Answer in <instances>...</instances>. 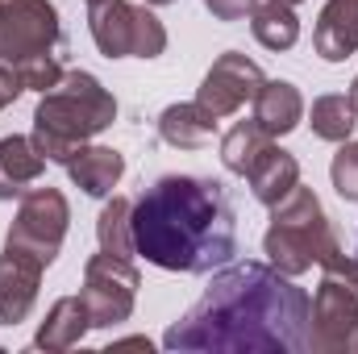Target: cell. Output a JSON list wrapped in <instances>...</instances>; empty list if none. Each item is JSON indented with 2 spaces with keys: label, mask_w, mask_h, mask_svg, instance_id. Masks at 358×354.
<instances>
[{
  "label": "cell",
  "mask_w": 358,
  "mask_h": 354,
  "mask_svg": "<svg viewBox=\"0 0 358 354\" xmlns=\"http://www.w3.org/2000/svg\"><path fill=\"white\" fill-rule=\"evenodd\" d=\"M283 4H300V0H283Z\"/></svg>",
  "instance_id": "30"
},
{
  "label": "cell",
  "mask_w": 358,
  "mask_h": 354,
  "mask_svg": "<svg viewBox=\"0 0 358 354\" xmlns=\"http://www.w3.org/2000/svg\"><path fill=\"white\" fill-rule=\"evenodd\" d=\"M271 150V134L259 121H238L225 142H221V163L234 171V176H250V167Z\"/></svg>",
  "instance_id": "20"
},
{
  "label": "cell",
  "mask_w": 358,
  "mask_h": 354,
  "mask_svg": "<svg viewBox=\"0 0 358 354\" xmlns=\"http://www.w3.org/2000/svg\"><path fill=\"white\" fill-rule=\"evenodd\" d=\"M46 267L13 246H4L0 255V325H17L29 317L34 300H38V279Z\"/></svg>",
  "instance_id": "11"
},
{
  "label": "cell",
  "mask_w": 358,
  "mask_h": 354,
  "mask_svg": "<svg viewBox=\"0 0 358 354\" xmlns=\"http://www.w3.org/2000/svg\"><path fill=\"white\" fill-rule=\"evenodd\" d=\"M146 4H171V0H146Z\"/></svg>",
  "instance_id": "29"
},
{
  "label": "cell",
  "mask_w": 358,
  "mask_h": 354,
  "mask_svg": "<svg viewBox=\"0 0 358 354\" xmlns=\"http://www.w3.org/2000/svg\"><path fill=\"white\" fill-rule=\"evenodd\" d=\"M46 167V155L34 146V138H0V200H13L25 192V183L42 176Z\"/></svg>",
  "instance_id": "13"
},
{
  "label": "cell",
  "mask_w": 358,
  "mask_h": 354,
  "mask_svg": "<svg viewBox=\"0 0 358 354\" xmlns=\"http://www.w3.org/2000/svg\"><path fill=\"white\" fill-rule=\"evenodd\" d=\"M204 4H208V13L217 21H238V17H246L255 8V0H204Z\"/></svg>",
  "instance_id": "25"
},
{
  "label": "cell",
  "mask_w": 358,
  "mask_h": 354,
  "mask_svg": "<svg viewBox=\"0 0 358 354\" xmlns=\"http://www.w3.org/2000/svg\"><path fill=\"white\" fill-rule=\"evenodd\" d=\"M246 179H250L255 196H259L263 204H271V208H275V204H279V200H283L296 183H300V163H296L287 150H275V146H271L267 155L250 167V176H246Z\"/></svg>",
  "instance_id": "18"
},
{
  "label": "cell",
  "mask_w": 358,
  "mask_h": 354,
  "mask_svg": "<svg viewBox=\"0 0 358 354\" xmlns=\"http://www.w3.org/2000/svg\"><path fill=\"white\" fill-rule=\"evenodd\" d=\"M0 13H4V0H0Z\"/></svg>",
  "instance_id": "31"
},
{
  "label": "cell",
  "mask_w": 358,
  "mask_h": 354,
  "mask_svg": "<svg viewBox=\"0 0 358 354\" xmlns=\"http://www.w3.org/2000/svg\"><path fill=\"white\" fill-rule=\"evenodd\" d=\"M125 171V159L108 146H80L67 159V176L76 179L88 196H108L117 187V179Z\"/></svg>",
  "instance_id": "15"
},
{
  "label": "cell",
  "mask_w": 358,
  "mask_h": 354,
  "mask_svg": "<svg viewBox=\"0 0 358 354\" xmlns=\"http://www.w3.org/2000/svg\"><path fill=\"white\" fill-rule=\"evenodd\" d=\"M308 351H358V296L329 275L313 296Z\"/></svg>",
  "instance_id": "9"
},
{
  "label": "cell",
  "mask_w": 358,
  "mask_h": 354,
  "mask_svg": "<svg viewBox=\"0 0 358 354\" xmlns=\"http://www.w3.org/2000/svg\"><path fill=\"white\" fill-rule=\"evenodd\" d=\"M134 250L146 263L183 275H204L234 263L238 217L221 179L163 176L155 179L129 213Z\"/></svg>",
  "instance_id": "2"
},
{
  "label": "cell",
  "mask_w": 358,
  "mask_h": 354,
  "mask_svg": "<svg viewBox=\"0 0 358 354\" xmlns=\"http://www.w3.org/2000/svg\"><path fill=\"white\" fill-rule=\"evenodd\" d=\"M129 200H121V196H113L108 204H104V213H100V221H96V238H100V250H108V255H121V259H129L134 255V225H129Z\"/></svg>",
  "instance_id": "22"
},
{
  "label": "cell",
  "mask_w": 358,
  "mask_h": 354,
  "mask_svg": "<svg viewBox=\"0 0 358 354\" xmlns=\"http://www.w3.org/2000/svg\"><path fill=\"white\" fill-rule=\"evenodd\" d=\"M300 117H304V100H300V92L292 88L287 80H267L259 88V96H255V121L267 129L271 138L296 129Z\"/></svg>",
  "instance_id": "16"
},
{
  "label": "cell",
  "mask_w": 358,
  "mask_h": 354,
  "mask_svg": "<svg viewBox=\"0 0 358 354\" xmlns=\"http://www.w3.org/2000/svg\"><path fill=\"white\" fill-rule=\"evenodd\" d=\"M159 134H163V142H171L179 150H196V146H204V142L217 134V117H213L200 100H192V104H171V108L159 117Z\"/></svg>",
  "instance_id": "17"
},
{
  "label": "cell",
  "mask_w": 358,
  "mask_h": 354,
  "mask_svg": "<svg viewBox=\"0 0 358 354\" xmlns=\"http://www.w3.org/2000/svg\"><path fill=\"white\" fill-rule=\"evenodd\" d=\"M313 46L325 63H342L358 50V0H329L313 29Z\"/></svg>",
  "instance_id": "12"
},
{
  "label": "cell",
  "mask_w": 358,
  "mask_h": 354,
  "mask_svg": "<svg viewBox=\"0 0 358 354\" xmlns=\"http://www.w3.org/2000/svg\"><path fill=\"white\" fill-rule=\"evenodd\" d=\"M313 300L292 275L263 263H234L213 275L204 296L163 338L167 351L296 354L308 351Z\"/></svg>",
  "instance_id": "1"
},
{
  "label": "cell",
  "mask_w": 358,
  "mask_h": 354,
  "mask_svg": "<svg viewBox=\"0 0 358 354\" xmlns=\"http://www.w3.org/2000/svg\"><path fill=\"white\" fill-rule=\"evenodd\" d=\"M346 100H350V108H355V113H358V80H355V84H350V96H346Z\"/></svg>",
  "instance_id": "28"
},
{
  "label": "cell",
  "mask_w": 358,
  "mask_h": 354,
  "mask_svg": "<svg viewBox=\"0 0 358 354\" xmlns=\"http://www.w3.org/2000/svg\"><path fill=\"white\" fill-rule=\"evenodd\" d=\"M250 29H255V38H259L267 50H287V46H296V38H300V21H296L292 4H283V0H255V8H250Z\"/></svg>",
  "instance_id": "19"
},
{
  "label": "cell",
  "mask_w": 358,
  "mask_h": 354,
  "mask_svg": "<svg viewBox=\"0 0 358 354\" xmlns=\"http://www.w3.org/2000/svg\"><path fill=\"white\" fill-rule=\"evenodd\" d=\"M263 84H267V80H263L259 63H250L246 55L229 50V55H221V59L213 63V71L204 76V84H200V92H196V100L221 121V117L238 113L246 100H255Z\"/></svg>",
  "instance_id": "10"
},
{
  "label": "cell",
  "mask_w": 358,
  "mask_h": 354,
  "mask_svg": "<svg viewBox=\"0 0 358 354\" xmlns=\"http://www.w3.org/2000/svg\"><path fill=\"white\" fill-rule=\"evenodd\" d=\"M88 4H96V0H88Z\"/></svg>",
  "instance_id": "32"
},
{
  "label": "cell",
  "mask_w": 358,
  "mask_h": 354,
  "mask_svg": "<svg viewBox=\"0 0 358 354\" xmlns=\"http://www.w3.org/2000/svg\"><path fill=\"white\" fill-rule=\"evenodd\" d=\"M88 21L100 55L108 59H159L167 46V29L159 25V17L129 0H96L88 4Z\"/></svg>",
  "instance_id": "5"
},
{
  "label": "cell",
  "mask_w": 358,
  "mask_h": 354,
  "mask_svg": "<svg viewBox=\"0 0 358 354\" xmlns=\"http://www.w3.org/2000/svg\"><path fill=\"white\" fill-rule=\"evenodd\" d=\"M334 187L342 200H358V142H342V150L334 155Z\"/></svg>",
  "instance_id": "23"
},
{
  "label": "cell",
  "mask_w": 358,
  "mask_h": 354,
  "mask_svg": "<svg viewBox=\"0 0 358 354\" xmlns=\"http://www.w3.org/2000/svg\"><path fill=\"white\" fill-rule=\"evenodd\" d=\"M117 117V100L100 88V80L88 71L63 76L50 92H42V104L34 113V146L50 159L63 163L100 129H108Z\"/></svg>",
  "instance_id": "3"
},
{
  "label": "cell",
  "mask_w": 358,
  "mask_h": 354,
  "mask_svg": "<svg viewBox=\"0 0 358 354\" xmlns=\"http://www.w3.org/2000/svg\"><path fill=\"white\" fill-rule=\"evenodd\" d=\"M263 250L275 271L283 275H304L313 263H325L338 250V238L329 229V217L321 208V200L308 187H292L275 213H271V229L263 238Z\"/></svg>",
  "instance_id": "4"
},
{
  "label": "cell",
  "mask_w": 358,
  "mask_h": 354,
  "mask_svg": "<svg viewBox=\"0 0 358 354\" xmlns=\"http://www.w3.org/2000/svg\"><path fill=\"white\" fill-rule=\"evenodd\" d=\"M67 221H71V213H67L63 192L59 187H34V192L21 196V208H17V221H13L4 246H13V250L38 259L42 267H50L59 246H63V238H67Z\"/></svg>",
  "instance_id": "7"
},
{
  "label": "cell",
  "mask_w": 358,
  "mask_h": 354,
  "mask_svg": "<svg viewBox=\"0 0 358 354\" xmlns=\"http://www.w3.org/2000/svg\"><path fill=\"white\" fill-rule=\"evenodd\" d=\"M88 330H92V321H88L84 300H80V296H63V300H55L50 317L42 321L34 346H38V351H71V346L84 342Z\"/></svg>",
  "instance_id": "14"
},
{
  "label": "cell",
  "mask_w": 358,
  "mask_h": 354,
  "mask_svg": "<svg viewBox=\"0 0 358 354\" xmlns=\"http://www.w3.org/2000/svg\"><path fill=\"white\" fill-rule=\"evenodd\" d=\"M134 296H138V271H134L129 259L108 255V250H100L96 259H88L80 300H84L88 321L96 325V330H108V325L129 321Z\"/></svg>",
  "instance_id": "8"
},
{
  "label": "cell",
  "mask_w": 358,
  "mask_h": 354,
  "mask_svg": "<svg viewBox=\"0 0 358 354\" xmlns=\"http://www.w3.org/2000/svg\"><path fill=\"white\" fill-rule=\"evenodd\" d=\"M113 346H138V351H150V338H125V342H113Z\"/></svg>",
  "instance_id": "27"
},
{
  "label": "cell",
  "mask_w": 358,
  "mask_h": 354,
  "mask_svg": "<svg viewBox=\"0 0 358 354\" xmlns=\"http://www.w3.org/2000/svg\"><path fill=\"white\" fill-rule=\"evenodd\" d=\"M63 50V25L55 4L46 0H4L0 13V63L25 67L34 59H50Z\"/></svg>",
  "instance_id": "6"
},
{
  "label": "cell",
  "mask_w": 358,
  "mask_h": 354,
  "mask_svg": "<svg viewBox=\"0 0 358 354\" xmlns=\"http://www.w3.org/2000/svg\"><path fill=\"white\" fill-rule=\"evenodd\" d=\"M355 117L358 113L350 108L346 96H321V100H313V113H308L313 134L325 138V142H350V134H355V125H358Z\"/></svg>",
  "instance_id": "21"
},
{
  "label": "cell",
  "mask_w": 358,
  "mask_h": 354,
  "mask_svg": "<svg viewBox=\"0 0 358 354\" xmlns=\"http://www.w3.org/2000/svg\"><path fill=\"white\" fill-rule=\"evenodd\" d=\"M21 92H25L21 76H17V71H8V67L0 63V108H4V104H13V100H17Z\"/></svg>",
  "instance_id": "26"
},
{
  "label": "cell",
  "mask_w": 358,
  "mask_h": 354,
  "mask_svg": "<svg viewBox=\"0 0 358 354\" xmlns=\"http://www.w3.org/2000/svg\"><path fill=\"white\" fill-rule=\"evenodd\" d=\"M321 267H325V275H329V279H338L346 292H355V296H358V259H346L342 250H334Z\"/></svg>",
  "instance_id": "24"
}]
</instances>
